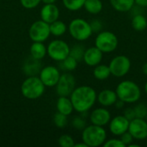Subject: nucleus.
I'll return each instance as SVG.
<instances>
[{
  "instance_id": "32",
  "label": "nucleus",
  "mask_w": 147,
  "mask_h": 147,
  "mask_svg": "<svg viewBox=\"0 0 147 147\" xmlns=\"http://www.w3.org/2000/svg\"><path fill=\"white\" fill-rule=\"evenodd\" d=\"M72 127L77 129V130H84L86 127V121L84 118L81 116H77L73 119L72 122Z\"/></svg>"
},
{
  "instance_id": "23",
  "label": "nucleus",
  "mask_w": 147,
  "mask_h": 147,
  "mask_svg": "<svg viewBox=\"0 0 147 147\" xmlns=\"http://www.w3.org/2000/svg\"><path fill=\"white\" fill-rule=\"evenodd\" d=\"M132 27L138 32H142L147 28L146 17L142 14L134 15L132 19Z\"/></svg>"
},
{
  "instance_id": "3",
  "label": "nucleus",
  "mask_w": 147,
  "mask_h": 147,
  "mask_svg": "<svg viewBox=\"0 0 147 147\" xmlns=\"http://www.w3.org/2000/svg\"><path fill=\"white\" fill-rule=\"evenodd\" d=\"M107 140V132L104 127L96 125L86 126L82 132V141L88 147H98L103 146Z\"/></svg>"
},
{
  "instance_id": "30",
  "label": "nucleus",
  "mask_w": 147,
  "mask_h": 147,
  "mask_svg": "<svg viewBox=\"0 0 147 147\" xmlns=\"http://www.w3.org/2000/svg\"><path fill=\"white\" fill-rule=\"evenodd\" d=\"M134 113H135V117L136 118H141V119H146L147 115V105L140 102L137 104L134 108Z\"/></svg>"
},
{
  "instance_id": "7",
  "label": "nucleus",
  "mask_w": 147,
  "mask_h": 147,
  "mask_svg": "<svg viewBox=\"0 0 147 147\" xmlns=\"http://www.w3.org/2000/svg\"><path fill=\"white\" fill-rule=\"evenodd\" d=\"M47 49V54L52 59L60 62L70 55L71 47L62 40H54L49 43Z\"/></svg>"
},
{
  "instance_id": "11",
  "label": "nucleus",
  "mask_w": 147,
  "mask_h": 147,
  "mask_svg": "<svg viewBox=\"0 0 147 147\" xmlns=\"http://www.w3.org/2000/svg\"><path fill=\"white\" fill-rule=\"evenodd\" d=\"M128 132L134 140H144L147 138V121L146 119L134 118L130 121Z\"/></svg>"
},
{
  "instance_id": "44",
  "label": "nucleus",
  "mask_w": 147,
  "mask_h": 147,
  "mask_svg": "<svg viewBox=\"0 0 147 147\" xmlns=\"http://www.w3.org/2000/svg\"><path fill=\"white\" fill-rule=\"evenodd\" d=\"M144 90H145V92H146V94L147 95V81H146V83L145 84V86H144Z\"/></svg>"
},
{
  "instance_id": "34",
  "label": "nucleus",
  "mask_w": 147,
  "mask_h": 147,
  "mask_svg": "<svg viewBox=\"0 0 147 147\" xmlns=\"http://www.w3.org/2000/svg\"><path fill=\"white\" fill-rule=\"evenodd\" d=\"M22 5L26 9H34L41 2V0H20Z\"/></svg>"
},
{
  "instance_id": "1",
  "label": "nucleus",
  "mask_w": 147,
  "mask_h": 147,
  "mask_svg": "<svg viewBox=\"0 0 147 147\" xmlns=\"http://www.w3.org/2000/svg\"><path fill=\"white\" fill-rule=\"evenodd\" d=\"M74 110L78 113H87L97 101L95 89L89 85L76 87L70 96Z\"/></svg>"
},
{
  "instance_id": "33",
  "label": "nucleus",
  "mask_w": 147,
  "mask_h": 147,
  "mask_svg": "<svg viewBox=\"0 0 147 147\" xmlns=\"http://www.w3.org/2000/svg\"><path fill=\"white\" fill-rule=\"evenodd\" d=\"M104 147H124L126 146L123 142L121 140V139H110L109 140H106L103 144Z\"/></svg>"
},
{
  "instance_id": "24",
  "label": "nucleus",
  "mask_w": 147,
  "mask_h": 147,
  "mask_svg": "<svg viewBox=\"0 0 147 147\" xmlns=\"http://www.w3.org/2000/svg\"><path fill=\"white\" fill-rule=\"evenodd\" d=\"M67 30V26L62 21H55L50 23V32L51 34L54 36H61L63 35Z\"/></svg>"
},
{
  "instance_id": "10",
  "label": "nucleus",
  "mask_w": 147,
  "mask_h": 147,
  "mask_svg": "<svg viewBox=\"0 0 147 147\" xmlns=\"http://www.w3.org/2000/svg\"><path fill=\"white\" fill-rule=\"evenodd\" d=\"M76 88V80L72 74L63 73L56 84V91L59 96H70Z\"/></svg>"
},
{
  "instance_id": "17",
  "label": "nucleus",
  "mask_w": 147,
  "mask_h": 147,
  "mask_svg": "<svg viewBox=\"0 0 147 147\" xmlns=\"http://www.w3.org/2000/svg\"><path fill=\"white\" fill-rule=\"evenodd\" d=\"M59 9L54 3L45 4L40 9V17L41 20L47 23H52L59 19Z\"/></svg>"
},
{
  "instance_id": "14",
  "label": "nucleus",
  "mask_w": 147,
  "mask_h": 147,
  "mask_svg": "<svg viewBox=\"0 0 147 147\" xmlns=\"http://www.w3.org/2000/svg\"><path fill=\"white\" fill-rule=\"evenodd\" d=\"M111 119V114L105 107L96 108L92 110L90 115V121L91 124L100 127H105L108 125Z\"/></svg>"
},
{
  "instance_id": "46",
  "label": "nucleus",
  "mask_w": 147,
  "mask_h": 147,
  "mask_svg": "<svg viewBox=\"0 0 147 147\" xmlns=\"http://www.w3.org/2000/svg\"><path fill=\"white\" fill-rule=\"evenodd\" d=\"M146 145H147V138H146Z\"/></svg>"
},
{
  "instance_id": "20",
  "label": "nucleus",
  "mask_w": 147,
  "mask_h": 147,
  "mask_svg": "<svg viewBox=\"0 0 147 147\" xmlns=\"http://www.w3.org/2000/svg\"><path fill=\"white\" fill-rule=\"evenodd\" d=\"M47 53V49L42 42L34 41V43L30 47L31 57L35 59H38V60L42 59L46 56Z\"/></svg>"
},
{
  "instance_id": "28",
  "label": "nucleus",
  "mask_w": 147,
  "mask_h": 147,
  "mask_svg": "<svg viewBox=\"0 0 147 147\" xmlns=\"http://www.w3.org/2000/svg\"><path fill=\"white\" fill-rule=\"evenodd\" d=\"M53 122L57 127L64 128V127H65V126L67 125V122H68L67 115H65L62 113L57 112L53 116Z\"/></svg>"
},
{
  "instance_id": "38",
  "label": "nucleus",
  "mask_w": 147,
  "mask_h": 147,
  "mask_svg": "<svg viewBox=\"0 0 147 147\" xmlns=\"http://www.w3.org/2000/svg\"><path fill=\"white\" fill-rule=\"evenodd\" d=\"M135 4L139 7H147V0H135Z\"/></svg>"
},
{
  "instance_id": "27",
  "label": "nucleus",
  "mask_w": 147,
  "mask_h": 147,
  "mask_svg": "<svg viewBox=\"0 0 147 147\" xmlns=\"http://www.w3.org/2000/svg\"><path fill=\"white\" fill-rule=\"evenodd\" d=\"M85 49L84 48L83 46L80 45H75L73 46L71 50H70V55L75 58L78 61H80L84 59Z\"/></svg>"
},
{
  "instance_id": "19",
  "label": "nucleus",
  "mask_w": 147,
  "mask_h": 147,
  "mask_svg": "<svg viewBox=\"0 0 147 147\" xmlns=\"http://www.w3.org/2000/svg\"><path fill=\"white\" fill-rule=\"evenodd\" d=\"M111 6L119 12H127L132 10L135 5V0H109Z\"/></svg>"
},
{
  "instance_id": "36",
  "label": "nucleus",
  "mask_w": 147,
  "mask_h": 147,
  "mask_svg": "<svg viewBox=\"0 0 147 147\" xmlns=\"http://www.w3.org/2000/svg\"><path fill=\"white\" fill-rule=\"evenodd\" d=\"M90 26H91V28H92V31L93 33L94 32H96V33H99L102 30V22L98 20V19H94L92 20L90 22Z\"/></svg>"
},
{
  "instance_id": "37",
  "label": "nucleus",
  "mask_w": 147,
  "mask_h": 147,
  "mask_svg": "<svg viewBox=\"0 0 147 147\" xmlns=\"http://www.w3.org/2000/svg\"><path fill=\"white\" fill-rule=\"evenodd\" d=\"M123 115H124L126 118H127L129 121H132L133 119L136 118V117H135V113H134V108H128V109H125Z\"/></svg>"
},
{
  "instance_id": "26",
  "label": "nucleus",
  "mask_w": 147,
  "mask_h": 147,
  "mask_svg": "<svg viewBox=\"0 0 147 147\" xmlns=\"http://www.w3.org/2000/svg\"><path fill=\"white\" fill-rule=\"evenodd\" d=\"M78 60L73 58L72 56L69 55L67 58H65L64 60L60 61V66L63 70H65V71H74L77 66H78Z\"/></svg>"
},
{
  "instance_id": "25",
  "label": "nucleus",
  "mask_w": 147,
  "mask_h": 147,
  "mask_svg": "<svg viewBox=\"0 0 147 147\" xmlns=\"http://www.w3.org/2000/svg\"><path fill=\"white\" fill-rule=\"evenodd\" d=\"M86 0H62L64 6L71 11H78L81 9Z\"/></svg>"
},
{
  "instance_id": "2",
  "label": "nucleus",
  "mask_w": 147,
  "mask_h": 147,
  "mask_svg": "<svg viewBox=\"0 0 147 147\" xmlns=\"http://www.w3.org/2000/svg\"><path fill=\"white\" fill-rule=\"evenodd\" d=\"M115 92L118 99L128 104L139 102L141 97V90L140 86L135 82L131 80L121 81L117 85Z\"/></svg>"
},
{
  "instance_id": "39",
  "label": "nucleus",
  "mask_w": 147,
  "mask_h": 147,
  "mask_svg": "<svg viewBox=\"0 0 147 147\" xmlns=\"http://www.w3.org/2000/svg\"><path fill=\"white\" fill-rule=\"evenodd\" d=\"M125 104H126V103H125L123 101L120 100V99H118V100L116 101V102L115 103L116 109H121V108H123V106H124Z\"/></svg>"
},
{
  "instance_id": "15",
  "label": "nucleus",
  "mask_w": 147,
  "mask_h": 147,
  "mask_svg": "<svg viewBox=\"0 0 147 147\" xmlns=\"http://www.w3.org/2000/svg\"><path fill=\"white\" fill-rule=\"evenodd\" d=\"M103 57V53L96 46L90 47L85 49L83 60L84 63L90 67H95L97 65L101 64Z\"/></svg>"
},
{
  "instance_id": "31",
  "label": "nucleus",
  "mask_w": 147,
  "mask_h": 147,
  "mask_svg": "<svg viewBox=\"0 0 147 147\" xmlns=\"http://www.w3.org/2000/svg\"><path fill=\"white\" fill-rule=\"evenodd\" d=\"M32 59H33V61H29V62H28L24 65V71H25L26 74H28V75H32L34 73H36L37 71L39 70V65H40L39 64V61L35 64V65L33 66L34 62V58H32Z\"/></svg>"
},
{
  "instance_id": "9",
  "label": "nucleus",
  "mask_w": 147,
  "mask_h": 147,
  "mask_svg": "<svg viewBox=\"0 0 147 147\" xmlns=\"http://www.w3.org/2000/svg\"><path fill=\"white\" fill-rule=\"evenodd\" d=\"M50 34V24L43 20L34 22L29 28V37L33 41L43 42Z\"/></svg>"
},
{
  "instance_id": "18",
  "label": "nucleus",
  "mask_w": 147,
  "mask_h": 147,
  "mask_svg": "<svg viewBox=\"0 0 147 147\" xmlns=\"http://www.w3.org/2000/svg\"><path fill=\"white\" fill-rule=\"evenodd\" d=\"M56 107L58 112L62 113L67 116L70 115L74 110L72 102L71 101V98H69V96H59L57 101Z\"/></svg>"
},
{
  "instance_id": "22",
  "label": "nucleus",
  "mask_w": 147,
  "mask_h": 147,
  "mask_svg": "<svg viewBox=\"0 0 147 147\" xmlns=\"http://www.w3.org/2000/svg\"><path fill=\"white\" fill-rule=\"evenodd\" d=\"M84 8L88 13L91 15H97L102 10L103 4L101 0H86Z\"/></svg>"
},
{
  "instance_id": "43",
  "label": "nucleus",
  "mask_w": 147,
  "mask_h": 147,
  "mask_svg": "<svg viewBox=\"0 0 147 147\" xmlns=\"http://www.w3.org/2000/svg\"><path fill=\"white\" fill-rule=\"evenodd\" d=\"M128 147H140V145H137V144H131V145H129Z\"/></svg>"
},
{
  "instance_id": "41",
  "label": "nucleus",
  "mask_w": 147,
  "mask_h": 147,
  "mask_svg": "<svg viewBox=\"0 0 147 147\" xmlns=\"http://www.w3.org/2000/svg\"><path fill=\"white\" fill-rule=\"evenodd\" d=\"M142 71H143V73L146 76H147V62L143 65V66H142Z\"/></svg>"
},
{
  "instance_id": "29",
  "label": "nucleus",
  "mask_w": 147,
  "mask_h": 147,
  "mask_svg": "<svg viewBox=\"0 0 147 147\" xmlns=\"http://www.w3.org/2000/svg\"><path fill=\"white\" fill-rule=\"evenodd\" d=\"M59 145L61 147H74L75 142L71 136L68 134H63L61 135L58 140Z\"/></svg>"
},
{
  "instance_id": "21",
  "label": "nucleus",
  "mask_w": 147,
  "mask_h": 147,
  "mask_svg": "<svg viewBox=\"0 0 147 147\" xmlns=\"http://www.w3.org/2000/svg\"><path fill=\"white\" fill-rule=\"evenodd\" d=\"M93 76L96 79L100 80V81L108 79L111 76V71H110L109 66L106 65H102V64L97 65L96 66L94 67Z\"/></svg>"
},
{
  "instance_id": "45",
  "label": "nucleus",
  "mask_w": 147,
  "mask_h": 147,
  "mask_svg": "<svg viewBox=\"0 0 147 147\" xmlns=\"http://www.w3.org/2000/svg\"><path fill=\"white\" fill-rule=\"evenodd\" d=\"M146 121H147V115H146Z\"/></svg>"
},
{
  "instance_id": "16",
  "label": "nucleus",
  "mask_w": 147,
  "mask_h": 147,
  "mask_svg": "<svg viewBox=\"0 0 147 147\" xmlns=\"http://www.w3.org/2000/svg\"><path fill=\"white\" fill-rule=\"evenodd\" d=\"M117 100H118V96L115 90L110 89L102 90L97 95V102L102 107H105V108L111 107L115 105Z\"/></svg>"
},
{
  "instance_id": "13",
  "label": "nucleus",
  "mask_w": 147,
  "mask_h": 147,
  "mask_svg": "<svg viewBox=\"0 0 147 147\" xmlns=\"http://www.w3.org/2000/svg\"><path fill=\"white\" fill-rule=\"evenodd\" d=\"M130 121L123 115H117L110 120L109 123V128L110 133L115 136H121L124 133L128 131Z\"/></svg>"
},
{
  "instance_id": "5",
  "label": "nucleus",
  "mask_w": 147,
  "mask_h": 147,
  "mask_svg": "<svg viewBox=\"0 0 147 147\" xmlns=\"http://www.w3.org/2000/svg\"><path fill=\"white\" fill-rule=\"evenodd\" d=\"M68 31L71 36L78 41H84L93 34L90 23L82 18L73 19L68 26Z\"/></svg>"
},
{
  "instance_id": "6",
  "label": "nucleus",
  "mask_w": 147,
  "mask_h": 147,
  "mask_svg": "<svg viewBox=\"0 0 147 147\" xmlns=\"http://www.w3.org/2000/svg\"><path fill=\"white\" fill-rule=\"evenodd\" d=\"M119 44L118 37L110 31H101L95 39V46L98 47L103 53H113Z\"/></svg>"
},
{
  "instance_id": "35",
  "label": "nucleus",
  "mask_w": 147,
  "mask_h": 147,
  "mask_svg": "<svg viewBox=\"0 0 147 147\" xmlns=\"http://www.w3.org/2000/svg\"><path fill=\"white\" fill-rule=\"evenodd\" d=\"M120 139H121V140L123 142V144L127 146H128L129 145H131L133 142H134V137H133V135L127 131V132H126V133H124L123 134H121V136H120Z\"/></svg>"
},
{
  "instance_id": "42",
  "label": "nucleus",
  "mask_w": 147,
  "mask_h": 147,
  "mask_svg": "<svg viewBox=\"0 0 147 147\" xmlns=\"http://www.w3.org/2000/svg\"><path fill=\"white\" fill-rule=\"evenodd\" d=\"M74 147H88V146L82 141V143H78V144H75L74 145Z\"/></svg>"
},
{
  "instance_id": "8",
  "label": "nucleus",
  "mask_w": 147,
  "mask_h": 147,
  "mask_svg": "<svg viewBox=\"0 0 147 147\" xmlns=\"http://www.w3.org/2000/svg\"><path fill=\"white\" fill-rule=\"evenodd\" d=\"M109 66L111 75L115 78H122L129 72L131 69V60L126 55H117L111 59Z\"/></svg>"
},
{
  "instance_id": "12",
  "label": "nucleus",
  "mask_w": 147,
  "mask_h": 147,
  "mask_svg": "<svg viewBox=\"0 0 147 147\" xmlns=\"http://www.w3.org/2000/svg\"><path fill=\"white\" fill-rule=\"evenodd\" d=\"M60 75L58 68L53 65H48L40 70V78L46 87H53L56 86Z\"/></svg>"
},
{
  "instance_id": "4",
  "label": "nucleus",
  "mask_w": 147,
  "mask_h": 147,
  "mask_svg": "<svg viewBox=\"0 0 147 147\" xmlns=\"http://www.w3.org/2000/svg\"><path fill=\"white\" fill-rule=\"evenodd\" d=\"M45 85L40 78L31 76L26 78L21 86V91L27 99L34 100L40 97L45 91Z\"/></svg>"
},
{
  "instance_id": "40",
  "label": "nucleus",
  "mask_w": 147,
  "mask_h": 147,
  "mask_svg": "<svg viewBox=\"0 0 147 147\" xmlns=\"http://www.w3.org/2000/svg\"><path fill=\"white\" fill-rule=\"evenodd\" d=\"M41 2L44 4H50V3H54L56 0H41Z\"/></svg>"
}]
</instances>
